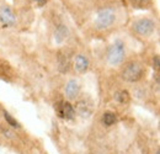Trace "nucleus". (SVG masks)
Returning a JSON list of instances; mask_svg holds the SVG:
<instances>
[{
    "label": "nucleus",
    "instance_id": "obj_13",
    "mask_svg": "<svg viewBox=\"0 0 160 154\" xmlns=\"http://www.w3.org/2000/svg\"><path fill=\"white\" fill-rule=\"evenodd\" d=\"M115 100L118 102V104H128L129 102V93L127 90H120L115 94Z\"/></svg>",
    "mask_w": 160,
    "mask_h": 154
},
{
    "label": "nucleus",
    "instance_id": "obj_16",
    "mask_svg": "<svg viewBox=\"0 0 160 154\" xmlns=\"http://www.w3.org/2000/svg\"><path fill=\"white\" fill-rule=\"evenodd\" d=\"M4 118H5V121L8 122V125H10L11 127H14V128H20V123H19L12 116L10 115L9 112L4 111Z\"/></svg>",
    "mask_w": 160,
    "mask_h": 154
},
{
    "label": "nucleus",
    "instance_id": "obj_2",
    "mask_svg": "<svg viewBox=\"0 0 160 154\" xmlns=\"http://www.w3.org/2000/svg\"><path fill=\"white\" fill-rule=\"evenodd\" d=\"M115 21H116V14L112 9H102L96 14L94 23L98 30H106L111 27Z\"/></svg>",
    "mask_w": 160,
    "mask_h": 154
},
{
    "label": "nucleus",
    "instance_id": "obj_18",
    "mask_svg": "<svg viewBox=\"0 0 160 154\" xmlns=\"http://www.w3.org/2000/svg\"><path fill=\"white\" fill-rule=\"evenodd\" d=\"M47 1H48V0H35L36 5H37L38 8H42V6H44V5L47 4Z\"/></svg>",
    "mask_w": 160,
    "mask_h": 154
},
{
    "label": "nucleus",
    "instance_id": "obj_6",
    "mask_svg": "<svg viewBox=\"0 0 160 154\" xmlns=\"http://www.w3.org/2000/svg\"><path fill=\"white\" fill-rule=\"evenodd\" d=\"M58 70L60 73H67L70 68V53L67 49H62L58 52Z\"/></svg>",
    "mask_w": 160,
    "mask_h": 154
},
{
    "label": "nucleus",
    "instance_id": "obj_12",
    "mask_svg": "<svg viewBox=\"0 0 160 154\" xmlns=\"http://www.w3.org/2000/svg\"><path fill=\"white\" fill-rule=\"evenodd\" d=\"M68 36H69V28L65 25L60 23L59 26L56 28V31H54V41L58 44H60V43H63L65 39L68 38Z\"/></svg>",
    "mask_w": 160,
    "mask_h": 154
},
{
    "label": "nucleus",
    "instance_id": "obj_15",
    "mask_svg": "<svg viewBox=\"0 0 160 154\" xmlns=\"http://www.w3.org/2000/svg\"><path fill=\"white\" fill-rule=\"evenodd\" d=\"M134 8L139 9H148L152 5V0H131Z\"/></svg>",
    "mask_w": 160,
    "mask_h": 154
},
{
    "label": "nucleus",
    "instance_id": "obj_8",
    "mask_svg": "<svg viewBox=\"0 0 160 154\" xmlns=\"http://www.w3.org/2000/svg\"><path fill=\"white\" fill-rule=\"evenodd\" d=\"M80 91V85L79 83L75 79H70L67 85H65V96L69 100H74L75 97L79 95Z\"/></svg>",
    "mask_w": 160,
    "mask_h": 154
},
{
    "label": "nucleus",
    "instance_id": "obj_3",
    "mask_svg": "<svg viewBox=\"0 0 160 154\" xmlns=\"http://www.w3.org/2000/svg\"><path fill=\"white\" fill-rule=\"evenodd\" d=\"M143 74H144V69H143L142 64H139L138 62L128 63L124 67V69L122 70V78L124 80H127V81H131V83L140 80Z\"/></svg>",
    "mask_w": 160,
    "mask_h": 154
},
{
    "label": "nucleus",
    "instance_id": "obj_14",
    "mask_svg": "<svg viewBox=\"0 0 160 154\" xmlns=\"http://www.w3.org/2000/svg\"><path fill=\"white\" fill-rule=\"evenodd\" d=\"M116 121H117V116H116V114H113V112L107 111V112H105L102 115V122L106 126H112V125H115Z\"/></svg>",
    "mask_w": 160,
    "mask_h": 154
},
{
    "label": "nucleus",
    "instance_id": "obj_9",
    "mask_svg": "<svg viewBox=\"0 0 160 154\" xmlns=\"http://www.w3.org/2000/svg\"><path fill=\"white\" fill-rule=\"evenodd\" d=\"M77 112L81 117H89L92 114V104L88 100H80L77 104Z\"/></svg>",
    "mask_w": 160,
    "mask_h": 154
},
{
    "label": "nucleus",
    "instance_id": "obj_1",
    "mask_svg": "<svg viewBox=\"0 0 160 154\" xmlns=\"http://www.w3.org/2000/svg\"><path fill=\"white\" fill-rule=\"evenodd\" d=\"M126 57V49H124V43L117 39L115 41L107 51V60L111 65H118L121 64Z\"/></svg>",
    "mask_w": 160,
    "mask_h": 154
},
{
    "label": "nucleus",
    "instance_id": "obj_17",
    "mask_svg": "<svg viewBox=\"0 0 160 154\" xmlns=\"http://www.w3.org/2000/svg\"><path fill=\"white\" fill-rule=\"evenodd\" d=\"M153 68L155 70L159 69V56H155V57L153 58Z\"/></svg>",
    "mask_w": 160,
    "mask_h": 154
},
{
    "label": "nucleus",
    "instance_id": "obj_10",
    "mask_svg": "<svg viewBox=\"0 0 160 154\" xmlns=\"http://www.w3.org/2000/svg\"><path fill=\"white\" fill-rule=\"evenodd\" d=\"M0 78H2L4 80L10 81L14 78V70L10 67V64L2 59H0Z\"/></svg>",
    "mask_w": 160,
    "mask_h": 154
},
{
    "label": "nucleus",
    "instance_id": "obj_5",
    "mask_svg": "<svg viewBox=\"0 0 160 154\" xmlns=\"http://www.w3.org/2000/svg\"><path fill=\"white\" fill-rule=\"evenodd\" d=\"M54 107H56V110H57L59 117H62V118L73 120L74 116H75V110H74V107H73L69 102H67V101H59Z\"/></svg>",
    "mask_w": 160,
    "mask_h": 154
},
{
    "label": "nucleus",
    "instance_id": "obj_7",
    "mask_svg": "<svg viewBox=\"0 0 160 154\" xmlns=\"http://www.w3.org/2000/svg\"><path fill=\"white\" fill-rule=\"evenodd\" d=\"M0 21L2 22L4 26H14V23L16 21V18H15L12 10L6 5L0 8Z\"/></svg>",
    "mask_w": 160,
    "mask_h": 154
},
{
    "label": "nucleus",
    "instance_id": "obj_19",
    "mask_svg": "<svg viewBox=\"0 0 160 154\" xmlns=\"http://www.w3.org/2000/svg\"><path fill=\"white\" fill-rule=\"evenodd\" d=\"M155 154H160V153H159V152H157V153H155Z\"/></svg>",
    "mask_w": 160,
    "mask_h": 154
},
{
    "label": "nucleus",
    "instance_id": "obj_11",
    "mask_svg": "<svg viewBox=\"0 0 160 154\" xmlns=\"http://www.w3.org/2000/svg\"><path fill=\"white\" fill-rule=\"evenodd\" d=\"M89 59L85 57L84 54H78L74 60V68L78 73H85L89 68Z\"/></svg>",
    "mask_w": 160,
    "mask_h": 154
},
{
    "label": "nucleus",
    "instance_id": "obj_4",
    "mask_svg": "<svg viewBox=\"0 0 160 154\" xmlns=\"http://www.w3.org/2000/svg\"><path fill=\"white\" fill-rule=\"evenodd\" d=\"M132 27H133L136 33L148 37L155 31V22H154V20L144 18V19H139L134 21Z\"/></svg>",
    "mask_w": 160,
    "mask_h": 154
}]
</instances>
